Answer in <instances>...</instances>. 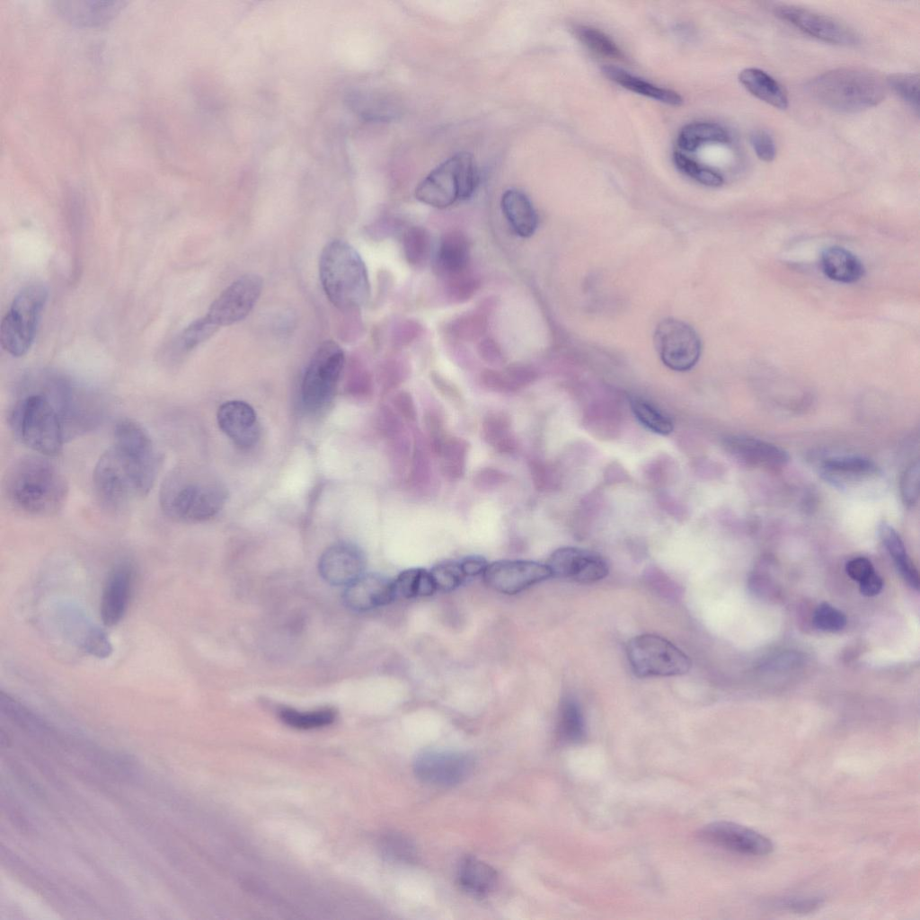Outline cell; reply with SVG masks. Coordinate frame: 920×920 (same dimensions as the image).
<instances>
[{"label":"cell","mask_w":920,"mask_h":920,"mask_svg":"<svg viewBox=\"0 0 920 920\" xmlns=\"http://www.w3.org/2000/svg\"><path fill=\"white\" fill-rule=\"evenodd\" d=\"M335 716V712L329 708L310 712L283 709L279 712V717L284 723L292 728L300 730H310L327 726L334 721Z\"/></svg>","instance_id":"obj_39"},{"label":"cell","mask_w":920,"mask_h":920,"mask_svg":"<svg viewBox=\"0 0 920 920\" xmlns=\"http://www.w3.org/2000/svg\"><path fill=\"white\" fill-rule=\"evenodd\" d=\"M217 330L218 327L206 315L199 317L181 332L175 341L176 348L182 352L190 351L206 341Z\"/></svg>","instance_id":"obj_43"},{"label":"cell","mask_w":920,"mask_h":920,"mask_svg":"<svg viewBox=\"0 0 920 920\" xmlns=\"http://www.w3.org/2000/svg\"><path fill=\"white\" fill-rule=\"evenodd\" d=\"M344 352L333 341H323L314 353L304 376L301 393L305 406L323 408L332 399L344 366Z\"/></svg>","instance_id":"obj_10"},{"label":"cell","mask_w":920,"mask_h":920,"mask_svg":"<svg viewBox=\"0 0 920 920\" xmlns=\"http://www.w3.org/2000/svg\"><path fill=\"white\" fill-rule=\"evenodd\" d=\"M394 406L404 420L413 422L417 419V411L411 394L406 391H399L394 400Z\"/></svg>","instance_id":"obj_59"},{"label":"cell","mask_w":920,"mask_h":920,"mask_svg":"<svg viewBox=\"0 0 920 920\" xmlns=\"http://www.w3.org/2000/svg\"><path fill=\"white\" fill-rule=\"evenodd\" d=\"M447 299L453 304L469 300L480 286L479 279L469 269L468 270L442 280Z\"/></svg>","instance_id":"obj_44"},{"label":"cell","mask_w":920,"mask_h":920,"mask_svg":"<svg viewBox=\"0 0 920 920\" xmlns=\"http://www.w3.org/2000/svg\"><path fill=\"white\" fill-rule=\"evenodd\" d=\"M673 161L680 172L703 185L720 187L723 184V178L720 173L702 166L681 152L673 154Z\"/></svg>","instance_id":"obj_45"},{"label":"cell","mask_w":920,"mask_h":920,"mask_svg":"<svg viewBox=\"0 0 920 920\" xmlns=\"http://www.w3.org/2000/svg\"><path fill=\"white\" fill-rule=\"evenodd\" d=\"M4 491L18 509L39 517L58 513L65 505L68 484L61 471L40 456H26L8 469Z\"/></svg>","instance_id":"obj_2"},{"label":"cell","mask_w":920,"mask_h":920,"mask_svg":"<svg viewBox=\"0 0 920 920\" xmlns=\"http://www.w3.org/2000/svg\"><path fill=\"white\" fill-rule=\"evenodd\" d=\"M226 492L218 485L193 478L176 467L164 477L159 502L163 512L181 522H200L214 517L225 504Z\"/></svg>","instance_id":"obj_6"},{"label":"cell","mask_w":920,"mask_h":920,"mask_svg":"<svg viewBox=\"0 0 920 920\" xmlns=\"http://www.w3.org/2000/svg\"><path fill=\"white\" fill-rule=\"evenodd\" d=\"M319 277L330 302L341 310H355L369 297L367 267L357 250L342 240H332L323 249Z\"/></svg>","instance_id":"obj_3"},{"label":"cell","mask_w":920,"mask_h":920,"mask_svg":"<svg viewBox=\"0 0 920 920\" xmlns=\"http://www.w3.org/2000/svg\"><path fill=\"white\" fill-rule=\"evenodd\" d=\"M751 146L757 157L765 162L774 159L776 149L772 137L765 130H754L749 137Z\"/></svg>","instance_id":"obj_52"},{"label":"cell","mask_w":920,"mask_h":920,"mask_svg":"<svg viewBox=\"0 0 920 920\" xmlns=\"http://www.w3.org/2000/svg\"><path fill=\"white\" fill-rule=\"evenodd\" d=\"M812 96L823 106L839 112H858L879 104L885 96L881 79L858 67L825 72L809 84Z\"/></svg>","instance_id":"obj_4"},{"label":"cell","mask_w":920,"mask_h":920,"mask_svg":"<svg viewBox=\"0 0 920 920\" xmlns=\"http://www.w3.org/2000/svg\"><path fill=\"white\" fill-rule=\"evenodd\" d=\"M629 403L634 417L648 430L661 436L673 431L671 418L654 403L638 396L631 397Z\"/></svg>","instance_id":"obj_35"},{"label":"cell","mask_w":920,"mask_h":920,"mask_svg":"<svg viewBox=\"0 0 920 920\" xmlns=\"http://www.w3.org/2000/svg\"><path fill=\"white\" fill-rule=\"evenodd\" d=\"M546 565L552 577L583 584L598 581L608 574V565L601 555L578 547L556 549Z\"/></svg>","instance_id":"obj_16"},{"label":"cell","mask_w":920,"mask_h":920,"mask_svg":"<svg viewBox=\"0 0 920 920\" xmlns=\"http://www.w3.org/2000/svg\"><path fill=\"white\" fill-rule=\"evenodd\" d=\"M482 434L486 443L499 453L511 454L518 447L511 429V419L505 411L488 412L482 420Z\"/></svg>","instance_id":"obj_30"},{"label":"cell","mask_w":920,"mask_h":920,"mask_svg":"<svg viewBox=\"0 0 920 920\" xmlns=\"http://www.w3.org/2000/svg\"><path fill=\"white\" fill-rule=\"evenodd\" d=\"M125 4L122 1H57L54 8L71 24L97 27L106 25L115 19Z\"/></svg>","instance_id":"obj_23"},{"label":"cell","mask_w":920,"mask_h":920,"mask_svg":"<svg viewBox=\"0 0 920 920\" xmlns=\"http://www.w3.org/2000/svg\"><path fill=\"white\" fill-rule=\"evenodd\" d=\"M653 341L661 361L671 370L688 371L700 358V338L690 325L681 320H662L656 327Z\"/></svg>","instance_id":"obj_11"},{"label":"cell","mask_w":920,"mask_h":920,"mask_svg":"<svg viewBox=\"0 0 920 920\" xmlns=\"http://www.w3.org/2000/svg\"><path fill=\"white\" fill-rule=\"evenodd\" d=\"M558 735L564 742L573 743L585 736V722L581 710L571 698H566L561 705L558 720Z\"/></svg>","instance_id":"obj_38"},{"label":"cell","mask_w":920,"mask_h":920,"mask_svg":"<svg viewBox=\"0 0 920 920\" xmlns=\"http://www.w3.org/2000/svg\"><path fill=\"white\" fill-rule=\"evenodd\" d=\"M394 587L396 598L429 597L437 591L430 572L422 568L402 571L394 579Z\"/></svg>","instance_id":"obj_34"},{"label":"cell","mask_w":920,"mask_h":920,"mask_svg":"<svg viewBox=\"0 0 920 920\" xmlns=\"http://www.w3.org/2000/svg\"><path fill=\"white\" fill-rule=\"evenodd\" d=\"M424 424L430 449L434 455L438 456L448 437L445 429L444 419L438 411H430L424 416Z\"/></svg>","instance_id":"obj_49"},{"label":"cell","mask_w":920,"mask_h":920,"mask_svg":"<svg viewBox=\"0 0 920 920\" xmlns=\"http://www.w3.org/2000/svg\"><path fill=\"white\" fill-rule=\"evenodd\" d=\"M134 575L133 566L126 562L117 564L111 571L101 601V616L106 626L117 624L125 615L132 592Z\"/></svg>","instance_id":"obj_21"},{"label":"cell","mask_w":920,"mask_h":920,"mask_svg":"<svg viewBox=\"0 0 920 920\" xmlns=\"http://www.w3.org/2000/svg\"><path fill=\"white\" fill-rule=\"evenodd\" d=\"M482 577L487 586L495 591L514 595L552 576L546 564L525 560H500L488 563Z\"/></svg>","instance_id":"obj_15"},{"label":"cell","mask_w":920,"mask_h":920,"mask_svg":"<svg viewBox=\"0 0 920 920\" xmlns=\"http://www.w3.org/2000/svg\"><path fill=\"white\" fill-rule=\"evenodd\" d=\"M509 479V475L498 468L484 467L473 476V484L482 491H489L499 488Z\"/></svg>","instance_id":"obj_51"},{"label":"cell","mask_w":920,"mask_h":920,"mask_svg":"<svg viewBox=\"0 0 920 920\" xmlns=\"http://www.w3.org/2000/svg\"><path fill=\"white\" fill-rule=\"evenodd\" d=\"M487 329V320L482 312H471L455 318L449 325L450 334L462 341L480 339Z\"/></svg>","instance_id":"obj_42"},{"label":"cell","mask_w":920,"mask_h":920,"mask_svg":"<svg viewBox=\"0 0 920 920\" xmlns=\"http://www.w3.org/2000/svg\"><path fill=\"white\" fill-rule=\"evenodd\" d=\"M383 849L389 858L399 862H412L417 854L414 845L406 836L392 833L383 839Z\"/></svg>","instance_id":"obj_47"},{"label":"cell","mask_w":920,"mask_h":920,"mask_svg":"<svg viewBox=\"0 0 920 920\" xmlns=\"http://www.w3.org/2000/svg\"><path fill=\"white\" fill-rule=\"evenodd\" d=\"M860 583V591L866 597H873L879 594L883 587V581L875 571L863 579Z\"/></svg>","instance_id":"obj_64"},{"label":"cell","mask_w":920,"mask_h":920,"mask_svg":"<svg viewBox=\"0 0 920 920\" xmlns=\"http://www.w3.org/2000/svg\"><path fill=\"white\" fill-rule=\"evenodd\" d=\"M366 559L362 551L349 543L327 548L319 561L321 576L332 585L347 586L364 573Z\"/></svg>","instance_id":"obj_18"},{"label":"cell","mask_w":920,"mask_h":920,"mask_svg":"<svg viewBox=\"0 0 920 920\" xmlns=\"http://www.w3.org/2000/svg\"><path fill=\"white\" fill-rule=\"evenodd\" d=\"M395 598L394 579L376 573H363L346 586L343 594L346 606L358 612L386 606Z\"/></svg>","instance_id":"obj_19"},{"label":"cell","mask_w":920,"mask_h":920,"mask_svg":"<svg viewBox=\"0 0 920 920\" xmlns=\"http://www.w3.org/2000/svg\"><path fill=\"white\" fill-rule=\"evenodd\" d=\"M221 430L238 447L248 448L256 444L260 426L253 408L242 401H228L217 411Z\"/></svg>","instance_id":"obj_20"},{"label":"cell","mask_w":920,"mask_h":920,"mask_svg":"<svg viewBox=\"0 0 920 920\" xmlns=\"http://www.w3.org/2000/svg\"><path fill=\"white\" fill-rule=\"evenodd\" d=\"M845 571L852 579L860 582L873 572L874 568L867 558L856 557L846 563Z\"/></svg>","instance_id":"obj_60"},{"label":"cell","mask_w":920,"mask_h":920,"mask_svg":"<svg viewBox=\"0 0 920 920\" xmlns=\"http://www.w3.org/2000/svg\"><path fill=\"white\" fill-rule=\"evenodd\" d=\"M628 660L641 677H673L686 674L691 659L667 639L655 634L633 637L626 646Z\"/></svg>","instance_id":"obj_9"},{"label":"cell","mask_w":920,"mask_h":920,"mask_svg":"<svg viewBox=\"0 0 920 920\" xmlns=\"http://www.w3.org/2000/svg\"><path fill=\"white\" fill-rule=\"evenodd\" d=\"M409 478L414 485L422 484L429 478V459L426 453L417 447L413 452Z\"/></svg>","instance_id":"obj_55"},{"label":"cell","mask_w":920,"mask_h":920,"mask_svg":"<svg viewBox=\"0 0 920 920\" xmlns=\"http://www.w3.org/2000/svg\"><path fill=\"white\" fill-rule=\"evenodd\" d=\"M422 332L423 327L418 321L404 320L399 323L394 329V342L399 348L407 346L418 339Z\"/></svg>","instance_id":"obj_53"},{"label":"cell","mask_w":920,"mask_h":920,"mask_svg":"<svg viewBox=\"0 0 920 920\" xmlns=\"http://www.w3.org/2000/svg\"><path fill=\"white\" fill-rule=\"evenodd\" d=\"M431 381L437 390L447 399L451 402L461 403L462 394L458 388L450 381L445 379L438 373H432L430 375Z\"/></svg>","instance_id":"obj_62"},{"label":"cell","mask_w":920,"mask_h":920,"mask_svg":"<svg viewBox=\"0 0 920 920\" xmlns=\"http://www.w3.org/2000/svg\"><path fill=\"white\" fill-rule=\"evenodd\" d=\"M48 299L44 285L32 284L22 289L13 298L2 319L0 342L13 357H22L31 349Z\"/></svg>","instance_id":"obj_8"},{"label":"cell","mask_w":920,"mask_h":920,"mask_svg":"<svg viewBox=\"0 0 920 920\" xmlns=\"http://www.w3.org/2000/svg\"><path fill=\"white\" fill-rule=\"evenodd\" d=\"M434 271L442 280L461 274L470 269V244L460 231H450L443 235L435 259Z\"/></svg>","instance_id":"obj_24"},{"label":"cell","mask_w":920,"mask_h":920,"mask_svg":"<svg viewBox=\"0 0 920 920\" xmlns=\"http://www.w3.org/2000/svg\"><path fill=\"white\" fill-rule=\"evenodd\" d=\"M477 352L484 362L492 367L501 366L505 362L500 346L491 338H484L479 341Z\"/></svg>","instance_id":"obj_56"},{"label":"cell","mask_w":920,"mask_h":920,"mask_svg":"<svg viewBox=\"0 0 920 920\" xmlns=\"http://www.w3.org/2000/svg\"><path fill=\"white\" fill-rule=\"evenodd\" d=\"M730 142L728 132L721 126L712 122L695 121L685 125L678 133L677 143L681 150L694 152L705 143L726 144Z\"/></svg>","instance_id":"obj_32"},{"label":"cell","mask_w":920,"mask_h":920,"mask_svg":"<svg viewBox=\"0 0 920 920\" xmlns=\"http://www.w3.org/2000/svg\"><path fill=\"white\" fill-rule=\"evenodd\" d=\"M9 421L15 437L31 450L44 456L61 452L66 438L61 419L39 386L15 402Z\"/></svg>","instance_id":"obj_5"},{"label":"cell","mask_w":920,"mask_h":920,"mask_svg":"<svg viewBox=\"0 0 920 920\" xmlns=\"http://www.w3.org/2000/svg\"><path fill=\"white\" fill-rule=\"evenodd\" d=\"M774 13L802 32L824 42L838 46H854L858 35L845 23L828 15L792 4H777Z\"/></svg>","instance_id":"obj_14"},{"label":"cell","mask_w":920,"mask_h":920,"mask_svg":"<svg viewBox=\"0 0 920 920\" xmlns=\"http://www.w3.org/2000/svg\"><path fill=\"white\" fill-rule=\"evenodd\" d=\"M469 445L458 437L448 436L438 456L442 473L450 479H459L465 472Z\"/></svg>","instance_id":"obj_36"},{"label":"cell","mask_w":920,"mask_h":920,"mask_svg":"<svg viewBox=\"0 0 920 920\" xmlns=\"http://www.w3.org/2000/svg\"><path fill=\"white\" fill-rule=\"evenodd\" d=\"M888 85L906 102L918 111L919 75L913 73L892 74L887 78Z\"/></svg>","instance_id":"obj_46"},{"label":"cell","mask_w":920,"mask_h":920,"mask_svg":"<svg viewBox=\"0 0 920 920\" xmlns=\"http://www.w3.org/2000/svg\"><path fill=\"white\" fill-rule=\"evenodd\" d=\"M822 904L819 898H783L779 902V907L794 913H809L814 911Z\"/></svg>","instance_id":"obj_58"},{"label":"cell","mask_w":920,"mask_h":920,"mask_svg":"<svg viewBox=\"0 0 920 920\" xmlns=\"http://www.w3.org/2000/svg\"><path fill=\"white\" fill-rule=\"evenodd\" d=\"M725 446L734 457L752 466L776 469L789 461L788 453L782 447L752 437L732 436L726 439Z\"/></svg>","instance_id":"obj_22"},{"label":"cell","mask_w":920,"mask_h":920,"mask_svg":"<svg viewBox=\"0 0 920 920\" xmlns=\"http://www.w3.org/2000/svg\"><path fill=\"white\" fill-rule=\"evenodd\" d=\"M481 382L486 388L498 393H512L515 388L510 384L504 371L486 368L482 371Z\"/></svg>","instance_id":"obj_54"},{"label":"cell","mask_w":920,"mask_h":920,"mask_svg":"<svg viewBox=\"0 0 920 920\" xmlns=\"http://www.w3.org/2000/svg\"><path fill=\"white\" fill-rule=\"evenodd\" d=\"M879 535L903 579L912 588L918 589V572L909 558L906 546L898 532L889 524L882 522L879 526Z\"/></svg>","instance_id":"obj_33"},{"label":"cell","mask_w":920,"mask_h":920,"mask_svg":"<svg viewBox=\"0 0 920 920\" xmlns=\"http://www.w3.org/2000/svg\"><path fill=\"white\" fill-rule=\"evenodd\" d=\"M815 625L826 632H837L846 624L845 615L827 603L819 605L814 613Z\"/></svg>","instance_id":"obj_48"},{"label":"cell","mask_w":920,"mask_h":920,"mask_svg":"<svg viewBox=\"0 0 920 920\" xmlns=\"http://www.w3.org/2000/svg\"><path fill=\"white\" fill-rule=\"evenodd\" d=\"M739 83L759 100L783 110L788 106V97L783 86L765 71L748 67L739 75Z\"/></svg>","instance_id":"obj_29"},{"label":"cell","mask_w":920,"mask_h":920,"mask_svg":"<svg viewBox=\"0 0 920 920\" xmlns=\"http://www.w3.org/2000/svg\"><path fill=\"white\" fill-rule=\"evenodd\" d=\"M502 212L516 234L530 237L538 226L537 213L529 198L521 190L509 189L501 197Z\"/></svg>","instance_id":"obj_25"},{"label":"cell","mask_w":920,"mask_h":920,"mask_svg":"<svg viewBox=\"0 0 920 920\" xmlns=\"http://www.w3.org/2000/svg\"><path fill=\"white\" fill-rule=\"evenodd\" d=\"M821 268L828 279L839 283H854L864 274L861 261L839 246H830L822 252Z\"/></svg>","instance_id":"obj_26"},{"label":"cell","mask_w":920,"mask_h":920,"mask_svg":"<svg viewBox=\"0 0 920 920\" xmlns=\"http://www.w3.org/2000/svg\"><path fill=\"white\" fill-rule=\"evenodd\" d=\"M473 157L457 153L432 170L416 187V199L433 208H445L456 200L470 199L479 184Z\"/></svg>","instance_id":"obj_7"},{"label":"cell","mask_w":920,"mask_h":920,"mask_svg":"<svg viewBox=\"0 0 920 920\" xmlns=\"http://www.w3.org/2000/svg\"><path fill=\"white\" fill-rule=\"evenodd\" d=\"M822 472L827 479L839 482L868 477L877 473L876 464L857 456H838L826 459Z\"/></svg>","instance_id":"obj_31"},{"label":"cell","mask_w":920,"mask_h":920,"mask_svg":"<svg viewBox=\"0 0 920 920\" xmlns=\"http://www.w3.org/2000/svg\"><path fill=\"white\" fill-rule=\"evenodd\" d=\"M473 768L474 758L459 751H422L413 761L415 775L426 783L439 787L463 783Z\"/></svg>","instance_id":"obj_13"},{"label":"cell","mask_w":920,"mask_h":920,"mask_svg":"<svg viewBox=\"0 0 920 920\" xmlns=\"http://www.w3.org/2000/svg\"><path fill=\"white\" fill-rule=\"evenodd\" d=\"M919 463H912L903 473L900 480V495L903 503L914 507L918 500Z\"/></svg>","instance_id":"obj_50"},{"label":"cell","mask_w":920,"mask_h":920,"mask_svg":"<svg viewBox=\"0 0 920 920\" xmlns=\"http://www.w3.org/2000/svg\"><path fill=\"white\" fill-rule=\"evenodd\" d=\"M163 456L151 436L138 422L120 420L113 444L102 453L93 473L96 498L109 511L124 510L153 488Z\"/></svg>","instance_id":"obj_1"},{"label":"cell","mask_w":920,"mask_h":920,"mask_svg":"<svg viewBox=\"0 0 920 920\" xmlns=\"http://www.w3.org/2000/svg\"><path fill=\"white\" fill-rule=\"evenodd\" d=\"M602 72L611 81L638 94L674 106L683 102V98L678 93L649 83L620 67L605 66Z\"/></svg>","instance_id":"obj_28"},{"label":"cell","mask_w":920,"mask_h":920,"mask_svg":"<svg viewBox=\"0 0 920 920\" xmlns=\"http://www.w3.org/2000/svg\"><path fill=\"white\" fill-rule=\"evenodd\" d=\"M575 34L588 49L599 56L615 59L624 58L615 42L596 28L579 25L575 29Z\"/></svg>","instance_id":"obj_40"},{"label":"cell","mask_w":920,"mask_h":920,"mask_svg":"<svg viewBox=\"0 0 920 920\" xmlns=\"http://www.w3.org/2000/svg\"><path fill=\"white\" fill-rule=\"evenodd\" d=\"M429 572L437 591L441 592L453 591L468 579L460 560L442 561L434 565Z\"/></svg>","instance_id":"obj_41"},{"label":"cell","mask_w":920,"mask_h":920,"mask_svg":"<svg viewBox=\"0 0 920 920\" xmlns=\"http://www.w3.org/2000/svg\"><path fill=\"white\" fill-rule=\"evenodd\" d=\"M402 251L407 262L415 268L425 265L431 252L429 233L421 226H411L402 236Z\"/></svg>","instance_id":"obj_37"},{"label":"cell","mask_w":920,"mask_h":920,"mask_svg":"<svg viewBox=\"0 0 920 920\" xmlns=\"http://www.w3.org/2000/svg\"><path fill=\"white\" fill-rule=\"evenodd\" d=\"M85 649L98 657H107L111 650L105 634L99 630H93L85 642Z\"/></svg>","instance_id":"obj_61"},{"label":"cell","mask_w":920,"mask_h":920,"mask_svg":"<svg viewBox=\"0 0 920 920\" xmlns=\"http://www.w3.org/2000/svg\"><path fill=\"white\" fill-rule=\"evenodd\" d=\"M503 371L516 391L526 386L535 378L533 370L521 363H513Z\"/></svg>","instance_id":"obj_57"},{"label":"cell","mask_w":920,"mask_h":920,"mask_svg":"<svg viewBox=\"0 0 920 920\" xmlns=\"http://www.w3.org/2000/svg\"><path fill=\"white\" fill-rule=\"evenodd\" d=\"M698 835L702 840L709 844L744 855H766L774 849L769 838L734 822L717 821L708 824Z\"/></svg>","instance_id":"obj_17"},{"label":"cell","mask_w":920,"mask_h":920,"mask_svg":"<svg viewBox=\"0 0 920 920\" xmlns=\"http://www.w3.org/2000/svg\"><path fill=\"white\" fill-rule=\"evenodd\" d=\"M261 290V278L245 274L221 292L205 315L218 328L240 322L252 310Z\"/></svg>","instance_id":"obj_12"},{"label":"cell","mask_w":920,"mask_h":920,"mask_svg":"<svg viewBox=\"0 0 920 920\" xmlns=\"http://www.w3.org/2000/svg\"><path fill=\"white\" fill-rule=\"evenodd\" d=\"M457 882L473 896H485L496 887L498 873L487 862L473 856H465L458 865Z\"/></svg>","instance_id":"obj_27"},{"label":"cell","mask_w":920,"mask_h":920,"mask_svg":"<svg viewBox=\"0 0 920 920\" xmlns=\"http://www.w3.org/2000/svg\"><path fill=\"white\" fill-rule=\"evenodd\" d=\"M462 568L468 579L482 575L488 562L479 555H470L460 560Z\"/></svg>","instance_id":"obj_63"}]
</instances>
